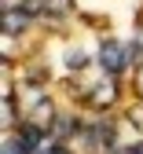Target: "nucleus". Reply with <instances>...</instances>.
Masks as SVG:
<instances>
[{"label":"nucleus","instance_id":"obj_1","mask_svg":"<svg viewBox=\"0 0 143 154\" xmlns=\"http://www.w3.org/2000/svg\"><path fill=\"white\" fill-rule=\"evenodd\" d=\"M99 66H103V73L117 77L125 66H132V63H129V48L121 44L117 37H107V41L99 44Z\"/></svg>","mask_w":143,"mask_h":154},{"label":"nucleus","instance_id":"obj_2","mask_svg":"<svg viewBox=\"0 0 143 154\" xmlns=\"http://www.w3.org/2000/svg\"><path fill=\"white\" fill-rule=\"evenodd\" d=\"M92 110H107V106H114L117 103V85L110 81V77H107V81H99L92 92H88V99H85Z\"/></svg>","mask_w":143,"mask_h":154},{"label":"nucleus","instance_id":"obj_3","mask_svg":"<svg viewBox=\"0 0 143 154\" xmlns=\"http://www.w3.org/2000/svg\"><path fill=\"white\" fill-rule=\"evenodd\" d=\"M26 26H30V15L18 11V4H8V8H4V37L11 41V37L26 33Z\"/></svg>","mask_w":143,"mask_h":154},{"label":"nucleus","instance_id":"obj_4","mask_svg":"<svg viewBox=\"0 0 143 154\" xmlns=\"http://www.w3.org/2000/svg\"><path fill=\"white\" fill-rule=\"evenodd\" d=\"M88 63H92V55H88L85 48H70V51H66V66H70L73 73H77V70H85Z\"/></svg>","mask_w":143,"mask_h":154},{"label":"nucleus","instance_id":"obj_5","mask_svg":"<svg viewBox=\"0 0 143 154\" xmlns=\"http://www.w3.org/2000/svg\"><path fill=\"white\" fill-rule=\"evenodd\" d=\"M73 11V0H44V15L48 18H63Z\"/></svg>","mask_w":143,"mask_h":154},{"label":"nucleus","instance_id":"obj_6","mask_svg":"<svg viewBox=\"0 0 143 154\" xmlns=\"http://www.w3.org/2000/svg\"><path fill=\"white\" fill-rule=\"evenodd\" d=\"M4 154H30V147L22 143V136H8L4 140Z\"/></svg>","mask_w":143,"mask_h":154},{"label":"nucleus","instance_id":"obj_7","mask_svg":"<svg viewBox=\"0 0 143 154\" xmlns=\"http://www.w3.org/2000/svg\"><path fill=\"white\" fill-rule=\"evenodd\" d=\"M136 92H139V99H143V63L136 66Z\"/></svg>","mask_w":143,"mask_h":154},{"label":"nucleus","instance_id":"obj_8","mask_svg":"<svg viewBox=\"0 0 143 154\" xmlns=\"http://www.w3.org/2000/svg\"><path fill=\"white\" fill-rule=\"evenodd\" d=\"M129 154H143V140H139V143H136V147H132Z\"/></svg>","mask_w":143,"mask_h":154}]
</instances>
